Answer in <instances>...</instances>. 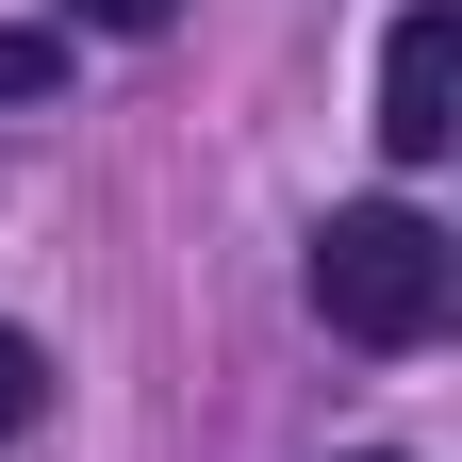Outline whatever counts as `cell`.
<instances>
[{
	"mask_svg": "<svg viewBox=\"0 0 462 462\" xmlns=\"http://www.w3.org/2000/svg\"><path fill=\"white\" fill-rule=\"evenodd\" d=\"M446 231L413 215V199H346L330 231H314V314L346 330V346H430L446 330Z\"/></svg>",
	"mask_w": 462,
	"mask_h": 462,
	"instance_id": "obj_1",
	"label": "cell"
},
{
	"mask_svg": "<svg viewBox=\"0 0 462 462\" xmlns=\"http://www.w3.org/2000/svg\"><path fill=\"white\" fill-rule=\"evenodd\" d=\"M446 133H462V0H413V17H396V50H380V149L430 165Z\"/></svg>",
	"mask_w": 462,
	"mask_h": 462,
	"instance_id": "obj_2",
	"label": "cell"
},
{
	"mask_svg": "<svg viewBox=\"0 0 462 462\" xmlns=\"http://www.w3.org/2000/svg\"><path fill=\"white\" fill-rule=\"evenodd\" d=\"M50 83H67V33H17V17H0V99H50Z\"/></svg>",
	"mask_w": 462,
	"mask_h": 462,
	"instance_id": "obj_3",
	"label": "cell"
},
{
	"mask_svg": "<svg viewBox=\"0 0 462 462\" xmlns=\"http://www.w3.org/2000/svg\"><path fill=\"white\" fill-rule=\"evenodd\" d=\"M33 396H50V364H33V346H17V330H0V446H17V430H33Z\"/></svg>",
	"mask_w": 462,
	"mask_h": 462,
	"instance_id": "obj_4",
	"label": "cell"
},
{
	"mask_svg": "<svg viewBox=\"0 0 462 462\" xmlns=\"http://www.w3.org/2000/svg\"><path fill=\"white\" fill-rule=\"evenodd\" d=\"M83 17H99V33H165L182 0H83Z\"/></svg>",
	"mask_w": 462,
	"mask_h": 462,
	"instance_id": "obj_5",
	"label": "cell"
},
{
	"mask_svg": "<svg viewBox=\"0 0 462 462\" xmlns=\"http://www.w3.org/2000/svg\"><path fill=\"white\" fill-rule=\"evenodd\" d=\"M364 462H380V446H364Z\"/></svg>",
	"mask_w": 462,
	"mask_h": 462,
	"instance_id": "obj_6",
	"label": "cell"
}]
</instances>
